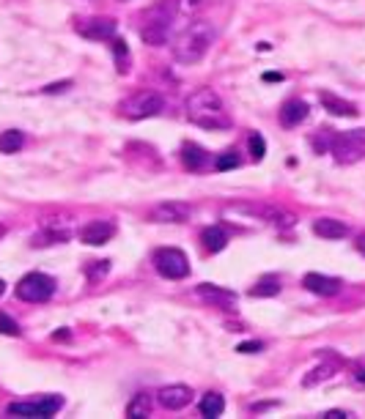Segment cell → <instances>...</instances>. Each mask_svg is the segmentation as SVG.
<instances>
[{"label":"cell","mask_w":365,"mask_h":419,"mask_svg":"<svg viewBox=\"0 0 365 419\" xmlns=\"http://www.w3.org/2000/svg\"><path fill=\"white\" fill-rule=\"evenodd\" d=\"M67 88H71V83H69V80H64V83H53V85H47V88H44V94H64Z\"/></svg>","instance_id":"4dcf8cb0"},{"label":"cell","mask_w":365,"mask_h":419,"mask_svg":"<svg viewBox=\"0 0 365 419\" xmlns=\"http://www.w3.org/2000/svg\"><path fill=\"white\" fill-rule=\"evenodd\" d=\"M277 293H280V280L272 277V274L261 277V280L250 288V296H256V299H269V296H277Z\"/></svg>","instance_id":"44dd1931"},{"label":"cell","mask_w":365,"mask_h":419,"mask_svg":"<svg viewBox=\"0 0 365 419\" xmlns=\"http://www.w3.org/2000/svg\"><path fill=\"white\" fill-rule=\"evenodd\" d=\"M193 217V208L181 200H167V203H160L149 211V220L151 222H170V225H181Z\"/></svg>","instance_id":"9c48e42d"},{"label":"cell","mask_w":365,"mask_h":419,"mask_svg":"<svg viewBox=\"0 0 365 419\" xmlns=\"http://www.w3.org/2000/svg\"><path fill=\"white\" fill-rule=\"evenodd\" d=\"M25 145V134L20 129H8L0 134V154H17Z\"/></svg>","instance_id":"7402d4cb"},{"label":"cell","mask_w":365,"mask_h":419,"mask_svg":"<svg viewBox=\"0 0 365 419\" xmlns=\"http://www.w3.org/2000/svg\"><path fill=\"white\" fill-rule=\"evenodd\" d=\"M113 236H116V225H113V222H104V220H94V222H88V225L80 230V241L88 244V247H102V244H107Z\"/></svg>","instance_id":"4fadbf2b"},{"label":"cell","mask_w":365,"mask_h":419,"mask_svg":"<svg viewBox=\"0 0 365 419\" xmlns=\"http://www.w3.org/2000/svg\"><path fill=\"white\" fill-rule=\"evenodd\" d=\"M3 293H6V283H3V280H0V296H3Z\"/></svg>","instance_id":"d590c367"},{"label":"cell","mask_w":365,"mask_h":419,"mask_svg":"<svg viewBox=\"0 0 365 419\" xmlns=\"http://www.w3.org/2000/svg\"><path fill=\"white\" fill-rule=\"evenodd\" d=\"M165 110V99L157 91H137L130 99L121 101V115L130 121H143V118H154Z\"/></svg>","instance_id":"277c9868"},{"label":"cell","mask_w":365,"mask_h":419,"mask_svg":"<svg viewBox=\"0 0 365 419\" xmlns=\"http://www.w3.org/2000/svg\"><path fill=\"white\" fill-rule=\"evenodd\" d=\"M154 269L167 280H184L190 274V260L176 247H163L154 253Z\"/></svg>","instance_id":"52a82bcc"},{"label":"cell","mask_w":365,"mask_h":419,"mask_svg":"<svg viewBox=\"0 0 365 419\" xmlns=\"http://www.w3.org/2000/svg\"><path fill=\"white\" fill-rule=\"evenodd\" d=\"M200 241H203V247H206L209 253H220V250H226V244H228V233H226L223 227H206V230L200 233Z\"/></svg>","instance_id":"ac0fdd59"},{"label":"cell","mask_w":365,"mask_h":419,"mask_svg":"<svg viewBox=\"0 0 365 419\" xmlns=\"http://www.w3.org/2000/svg\"><path fill=\"white\" fill-rule=\"evenodd\" d=\"M107 269H110V260H91V266L85 269V274H88V280H99L107 274Z\"/></svg>","instance_id":"484cf974"},{"label":"cell","mask_w":365,"mask_h":419,"mask_svg":"<svg viewBox=\"0 0 365 419\" xmlns=\"http://www.w3.org/2000/svg\"><path fill=\"white\" fill-rule=\"evenodd\" d=\"M3 233H6V227H3V225H0V236H3Z\"/></svg>","instance_id":"8d00e7d4"},{"label":"cell","mask_w":365,"mask_h":419,"mask_svg":"<svg viewBox=\"0 0 365 419\" xmlns=\"http://www.w3.org/2000/svg\"><path fill=\"white\" fill-rule=\"evenodd\" d=\"M0 334H8V337H20V323L14 321L11 315L0 313Z\"/></svg>","instance_id":"d4e9b609"},{"label":"cell","mask_w":365,"mask_h":419,"mask_svg":"<svg viewBox=\"0 0 365 419\" xmlns=\"http://www.w3.org/2000/svg\"><path fill=\"white\" fill-rule=\"evenodd\" d=\"M116 28L118 25L110 17H85V20L77 22V33L83 38H91V41H107V38H113Z\"/></svg>","instance_id":"30bf717a"},{"label":"cell","mask_w":365,"mask_h":419,"mask_svg":"<svg viewBox=\"0 0 365 419\" xmlns=\"http://www.w3.org/2000/svg\"><path fill=\"white\" fill-rule=\"evenodd\" d=\"M357 250H360V253L365 255V236H360V239H357Z\"/></svg>","instance_id":"e575fe53"},{"label":"cell","mask_w":365,"mask_h":419,"mask_svg":"<svg viewBox=\"0 0 365 419\" xmlns=\"http://www.w3.org/2000/svg\"><path fill=\"white\" fill-rule=\"evenodd\" d=\"M332 373H335V364H322V367H316V370H313V376H308V378H305V387H313L319 378H322V381H327V378H332Z\"/></svg>","instance_id":"cb8c5ba5"},{"label":"cell","mask_w":365,"mask_h":419,"mask_svg":"<svg viewBox=\"0 0 365 419\" xmlns=\"http://www.w3.org/2000/svg\"><path fill=\"white\" fill-rule=\"evenodd\" d=\"M261 348H264L261 343H242V346H239L236 351H239V354H259Z\"/></svg>","instance_id":"1f68e13d"},{"label":"cell","mask_w":365,"mask_h":419,"mask_svg":"<svg viewBox=\"0 0 365 419\" xmlns=\"http://www.w3.org/2000/svg\"><path fill=\"white\" fill-rule=\"evenodd\" d=\"M264 151H266L264 137H261V134H250V154H253V159L261 162L264 159Z\"/></svg>","instance_id":"83f0119b"},{"label":"cell","mask_w":365,"mask_h":419,"mask_svg":"<svg viewBox=\"0 0 365 419\" xmlns=\"http://www.w3.org/2000/svg\"><path fill=\"white\" fill-rule=\"evenodd\" d=\"M113 52H116V58H118V71H127V66L124 61L130 58V50H127V41H121V38H113Z\"/></svg>","instance_id":"4316f807"},{"label":"cell","mask_w":365,"mask_h":419,"mask_svg":"<svg viewBox=\"0 0 365 419\" xmlns=\"http://www.w3.org/2000/svg\"><path fill=\"white\" fill-rule=\"evenodd\" d=\"M302 285L310 290V293H316V296H338L343 283H340L338 277H327V274H316V271H310V274H305Z\"/></svg>","instance_id":"5bb4252c"},{"label":"cell","mask_w":365,"mask_h":419,"mask_svg":"<svg viewBox=\"0 0 365 419\" xmlns=\"http://www.w3.org/2000/svg\"><path fill=\"white\" fill-rule=\"evenodd\" d=\"M330 151L340 164H354L365 157V129H349L332 134Z\"/></svg>","instance_id":"5b68a950"},{"label":"cell","mask_w":365,"mask_h":419,"mask_svg":"<svg viewBox=\"0 0 365 419\" xmlns=\"http://www.w3.org/2000/svg\"><path fill=\"white\" fill-rule=\"evenodd\" d=\"M319 101H322V107H324L327 113H332V115H346V118H354V115L360 113V110L352 104V101L335 97V94H330V91H322V94H319Z\"/></svg>","instance_id":"9a60e30c"},{"label":"cell","mask_w":365,"mask_h":419,"mask_svg":"<svg viewBox=\"0 0 365 419\" xmlns=\"http://www.w3.org/2000/svg\"><path fill=\"white\" fill-rule=\"evenodd\" d=\"M173 14H176V6L173 3H157L154 8H149L143 14V28H140V38L151 47H163L170 36V28H173Z\"/></svg>","instance_id":"3957f363"},{"label":"cell","mask_w":365,"mask_h":419,"mask_svg":"<svg viewBox=\"0 0 365 419\" xmlns=\"http://www.w3.org/2000/svg\"><path fill=\"white\" fill-rule=\"evenodd\" d=\"M239 164V157L233 154V151H228V154H220L217 159H214V167L217 170H231V167H236Z\"/></svg>","instance_id":"f1b7e54d"},{"label":"cell","mask_w":365,"mask_h":419,"mask_svg":"<svg viewBox=\"0 0 365 419\" xmlns=\"http://www.w3.org/2000/svg\"><path fill=\"white\" fill-rule=\"evenodd\" d=\"M157 397H160V403L165 406L167 411H181V409H187L190 406V400H193V389L184 387V384H170V387H163L157 392Z\"/></svg>","instance_id":"7c38bea8"},{"label":"cell","mask_w":365,"mask_h":419,"mask_svg":"<svg viewBox=\"0 0 365 419\" xmlns=\"http://www.w3.org/2000/svg\"><path fill=\"white\" fill-rule=\"evenodd\" d=\"M305 118H308V104H305V101H299V99L286 101V104H283V110H280V121H283L286 127H299Z\"/></svg>","instance_id":"e0dca14e"},{"label":"cell","mask_w":365,"mask_h":419,"mask_svg":"<svg viewBox=\"0 0 365 419\" xmlns=\"http://www.w3.org/2000/svg\"><path fill=\"white\" fill-rule=\"evenodd\" d=\"M203 6H206V0H179V3H176V11H181V14H195Z\"/></svg>","instance_id":"f546056e"},{"label":"cell","mask_w":365,"mask_h":419,"mask_svg":"<svg viewBox=\"0 0 365 419\" xmlns=\"http://www.w3.org/2000/svg\"><path fill=\"white\" fill-rule=\"evenodd\" d=\"M203 301H209L212 307H220V310H233L236 307V293L228 288H223V285H212V283H203L195 288Z\"/></svg>","instance_id":"8fae6325"},{"label":"cell","mask_w":365,"mask_h":419,"mask_svg":"<svg viewBox=\"0 0 365 419\" xmlns=\"http://www.w3.org/2000/svg\"><path fill=\"white\" fill-rule=\"evenodd\" d=\"M55 293V280L41 274V271H31L17 283V296L22 301H47Z\"/></svg>","instance_id":"ba28073f"},{"label":"cell","mask_w":365,"mask_h":419,"mask_svg":"<svg viewBox=\"0 0 365 419\" xmlns=\"http://www.w3.org/2000/svg\"><path fill=\"white\" fill-rule=\"evenodd\" d=\"M313 233H316V236H322V239H330V241H335V239H343V236L349 233V227L343 225L340 220H332V217H319V220L313 222Z\"/></svg>","instance_id":"2e32d148"},{"label":"cell","mask_w":365,"mask_h":419,"mask_svg":"<svg viewBox=\"0 0 365 419\" xmlns=\"http://www.w3.org/2000/svg\"><path fill=\"white\" fill-rule=\"evenodd\" d=\"M214 41V25L206 22V20H193L181 33H176L170 50H173V58L179 64L193 66L206 58L209 47Z\"/></svg>","instance_id":"6da1fadb"},{"label":"cell","mask_w":365,"mask_h":419,"mask_svg":"<svg viewBox=\"0 0 365 419\" xmlns=\"http://www.w3.org/2000/svg\"><path fill=\"white\" fill-rule=\"evenodd\" d=\"M149 411H151V395L149 392H137L132 397V403L127 406V417H149Z\"/></svg>","instance_id":"603a6c76"},{"label":"cell","mask_w":365,"mask_h":419,"mask_svg":"<svg viewBox=\"0 0 365 419\" xmlns=\"http://www.w3.org/2000/svg\"><path fill=\"white\" fill-rule=\"evenodd\" d=\"M181 159H184V164H187L190 170H200V167L209 162V154L200 148L198 143H187V145L181 148Z\"/></svg>","instance_id":"d6986e66"},{"label":"cell","mask_w":365,"mask_h":419,"mask_svg":"<svg viewBox=\"0 0 365 419\" xmlns=\"http://www.w3.org/2000/svg\"><path fill=\"white\" fill-rule=\"evenodd\" d=\"M64 406V397L58 395H47V397H39V400H22V403H11L6 411L11 417H36V419H47L53 414H58Z\"/></svg>","instance_id":"8992f818"},{"label":"cell","mask_w":365,"mask_h":419,"mask_svg":"<svg viewBox=\"0 0 365 419\" xmlns=\"http://www.w3.org/2000/svg\"><path fill=\"white\" fill-rule=\"evenodd\" d=\"M343 417H346L343 411H327V414H324V419H343Z\"/></svg>","instance_id":"836d02e7"},{"label":"cell","mask_w":365,"mask_h":419,"mask_svg":"<svg viewBox=\"0 0 365 419\" xmlns=\"http://www.w3.org/2000/svg\"><path fill=\"white\" fill-rule=\"evenodd\" d=\"M187 118L200 127V129H228L231 118L226 113L223 99L217 97V91L212 88H198L195 94H190L187 99Z\"/></svg>","instance_id":"7a4b0ae2"},{"label":"cell","mask_w":365,"mask_h":419,"mask_svg":"<svg viewBox=\"0 0 365 419\" xmlns=\"http://www.w3.org/2000/svg\"><path fill=\"white\" fill-rule=\"evenodd\" d=\"M264 80H266V83H275V80L280 83V80H283V74H280V71H266Z\"/></svg>","instance_id":"d6a6232c"},{"label":"cell","mask_w":365,"mask_h":419,"mask_svg":"<svg viewBox=\"0 0 365 419\" xmlns=\"http://www.w3.org/2000/svg\"><path fill=\"white\" fill-rule=\"evenodd\" d=\"M198 409L203 417H220V414L226 411V400H223V395H217V392H206L203 400L198 403Z\"/></svg>","instance_id":"ffe728a7"}]
</instances>
